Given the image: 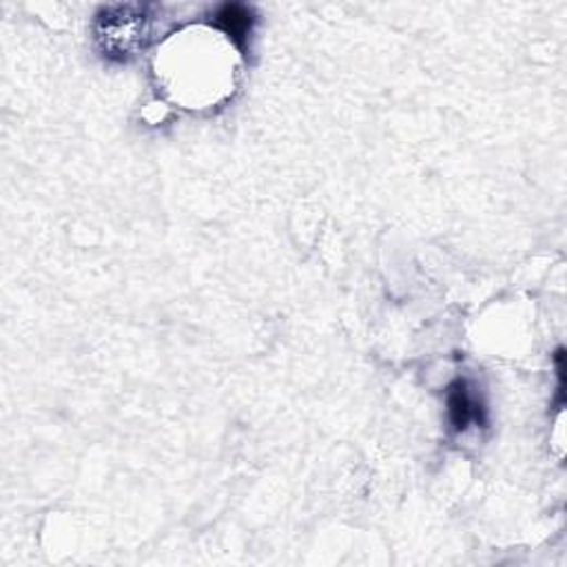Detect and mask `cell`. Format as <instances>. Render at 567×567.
<instances>
[{
	"instance_id": "obj_3",
	"label": "cell",
	"mask_w": 567,
	"mask_h": 567,
	"mask_svg": "<svg viewBox=\"0 0 567 567\" xmlns=\"http://www.w3.org/2000/svg\"><path fill=\"white\" fill-rule=\"evenodd\" d=\"M209 18L215 29H219L224 36H229L231 42L242 53H247L249 38L255 27V12L249 5L224 3V5H217Z\"/></svg>"
},
{
	"instance_id": "obj_1",
	"label": "cell",
	"mask_w": 567,
	"mask_h": 567,
	"mask_svg": "<svg viewBox=\"0 0 567 567\" xmlns=\"http://www.w3.org/2000/svg\"><path fill=\"white\" fill-rule=\"evenodd\" d=\"M144 8L116 5L102 8L96 16V40L109 61L125 63L142 47L144 36Z\"/></svg>"
},
{
	"instance_id": "obj_2",
	"label": "cell",
	"mask_w": 567,
	"mask_h": 567,
	"mask_svg": "<svg viewBox=\"0 0 567 567\" xmlns=\"http://www.w3.org/2000/svg\"><path fill=\"white\" fill-rule=\"evenodd\" d=\"M448 419L457 432L486 421V408L466 379H457L448 388Z\"/></svg>"
}]
</instances>
